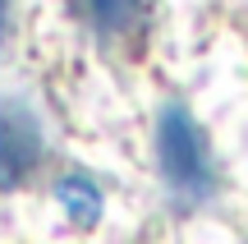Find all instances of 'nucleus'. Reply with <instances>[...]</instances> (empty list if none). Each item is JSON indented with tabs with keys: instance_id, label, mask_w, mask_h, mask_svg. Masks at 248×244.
Segmentation results:
<instances>
[{
	"instance_id": "20e7f679",
	"label": "nucleus",
	"mask_w": 248,
	"mask_h": 244,
	"mask_svg": "<svg viewBox=\"0 0 248 244\" xmlns=\"http://www.w3.org/2000/svg\"><path fill=\"white\" fill-rule=\"evenodd\" d=\"M55 203H60V212L69 217V226H97L101 212H106V194H101V184L92 180L88 171H64L60 180H55Z\"/></svg>"
},
{
	"instance_id": "f03ea898",
	"label": "nucleus",
	"mask_w": 248,
	"mask_h": 244,
	"mask_svg": "<svg viewBox=\"0 0 248 244\" xmlns=\"http://www.w3.org/2000/svg\"><path fill=\"white\" fill-rule=\"evenodd\" d=\"M46 157L42 115L23 97H0V194L23 189Z\"/></svg>"
},
{
	"instance_id": "f257e3e1",
	"label": "nucleus",
	"mask_w": 248,
	"mask_h": 244,
	"mask_svg": "<svg viewBox=\"0 0 248 244\" xmlns=\"http://www.w3.org/2000/svg\"><path fill=\"white\" fill-rule=\"evenodd\" d=\"M156 171L161 184H166L170 203L179 212H193L207 208L216 198V152H212V138L207 129L193 120V111L184 101H166L156 111Z\"/></svg>"
},
{
	"instance_id": "39448f33",
	"label": "nucleus",
	"mask_w": 248,
	"mask_h": 244,
	"mask_svg": "<svg viewBox=\"0 0 248 244\" xmlns=\"http://www.w3.org/2000/svg\"><path fill=\"white\" fill-rule=\"evenodd\" d=\"M9 9H14V0H0V42H5V33H9Z\"/></svg>"
},
{
	"instance_id": "7ed1b4c3",
	"label": "nucleus",
	"mask_w": 248,
	"mask_h": 244,
	"mask_svg": "<svg viewBox=\"0 0 248 244\" xmlns=\"http://www.w3.org/2000/svg\"><path fill=\"white\" fill-rule=\"evenodd\" d=\"M92 28L101 42L110 46H138L152 28V9L156 0H83Z\"/></svg>"
}]
</instances>
